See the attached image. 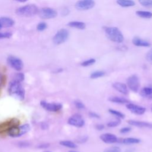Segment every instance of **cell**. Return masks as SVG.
<instances>
[{
  "instance_id": "obj_1",
  "label": "cell",
  "mask_w": 152,
  "mask_h": 152,
  "mask_svg": "<svg viewBox=\"0 0 152 152\" xmlns=\"http://www.w3.org/2000/svg\"><path fill=\"white\" fill-rule=\"evenodd\" d=\"M103 29L106 37L110 40L115 43H122L124 40V37L118 28L104 26L103 27Z\"/></svg>"
},
{
  "instance_id": "obj_2",
  "label": "cell",
  "mask_w": 152,
  "mask_h": 152,
  "mask_svg": "<svg viewBox=\"0 0 152 152\" xmlns=\"http://www.w3.org/2000/svg\"><path fill=\"white\" fill-rule=\"evenodd\" d=\"M9 93L11 96L20 100H23L25 97V90L21 82L12 80L9 86Z\"/></svg>"
},
{
  "instance_id": "obj_3",
  "label": "cell",
  "mask_w": 152,
  "mask_h": 152,
  "mask_svg": "<svg viewBox=\"0 0 152 152\" xmlns=\"http://www.w3.org/2000/svg\"><path fill=\"white\" fill-rule=\"evenodd\" d=\"M38 11V7L36 5L28 4L18 8L15 11V13L19 16L28 17L37 14Z\"/></svg>"
},
{
  "instance_id": "obj_4",
  "label": "cell",
  "mask_w": 152,
  "mask_h": 152,
  "mask_svg": "<svg viewBox=\"0 0 152 152\" xmlns=\"http://www.w3.org/2000/svg\"><path fill=\"white\" fill-rule=\"evenodd\" d=\"M30 130V125L28 124H24L19 126V125L12 127L7 131L9 136L12 137H18L27 133Z\"/></svg>"
},
{
  "instance_id": "obj_5",
  "label": "cell",
  "mask_w": 152,
  "mask_h": 152,
  "mask_svg": "<svg viewBox=\"0 0 152 152\" xmlns=\"http://www.w3.org/2000/svg\"><path fill=\"white\" fill-rule=\"evenodd\" d=\"M69 37V31L65 28H61L58 30L52 39L54 44L61 45L65 42Z\"/></svg>"
},
{
  "instance_id": "obj_6",
  "label": "cell",
  "mask_w": 152,
  "mask_h": 152,
  "mask_svg": "<svg viewBox=\"0 0 152 152\" xmlns=\"http://www.w3.org/2000/svg\"><path fill=\"white\" fill-rule=\"evenodd\" d=\"M37 14L42 19H50L55 18L57 15V11L51 8L45 7L39 10Z\"/></svg>"
},
{
  "instance_id": "obj_7",
  "label": "cell",
  "mask_w": 152,
  "mask_h": 152,
  "mask_svg": "<svg viewBox=\"0 0 152 152\" xmlns=\"http://www.w3.org/2000/svg\"><path fill=\"white\" fill-rule=\"evenodd\" d=\"M127 86L128 88L132 91L137 93L140 87V82L138 77L135 75H132L127 78Z\"/></svg>"
},
{
  "instance_id": "obj_8",
  "label": "cell",
  "mask_w": 152,
  "mask_h": 152,
  "mask_svg": "<svg viewBox=\"0 0 152 152\" xmlns=\"http://www.w3.org/2000/svg\"><path fill=\"white\" fill-rule=\"evenodd\" d=\"M95 5L94 0H78L75 4V7L80 11H86L93 8Z\"/></svg>"
},
{
  "instance_id": "obj_9",
  "label": "cell",
  "mask_w": 152,
  "mask_h": 152,
  "mask_svg": "<svg viewBox=\"0 0 152 152\" xmlns=\"http://www.w3.org/2000/svg\"><path fill=\"white\" fill-rule=\"evenodd\" d=\"M7 62L11 67L18 71H21L24 66L23 61L20 58L13 55H10L7 58Z\"/></svg>"
},
{
  "instance_id": "obj_10",
  "label": "cell",
  "mask_w": 152,
  "mask_h": 152,
  "mask_svg": "<svg viewBox=\"0 0 152 152\" xmlns=\"http://www.w3.org/2000/svg\"><path fill=\"white\" fill-rule=\"evenodd\" d=\"M40 105L45 110L53 112H58L62 108V105L61 103H49L45 100H42L40 102Z\"/></svg>"
},
{
  "instance_id": "obj_11",
  "label": "cell",
  "mask_w": 152,
  "mask_h": 152,
  "mask_svg": "<svg viewBox=\"0 0 152 152\" xmlns=\"http://www.w3.org/2000/svg\"><path fill=\"white\" fill-rule=\"evenodd\" d=\"M19 121L15 118H12L8 121L0 123V133L7 132L12 127L19 125Z\"/></svg>"
},
{
  "instance_id": "obj_12",
  "label": "cell",
  "mask_w": 152,
  "mask_h": 152,
  "mask_svg": "<svg viewBox=\"0 0 152 152\" xmlns=\"http://www.w3.org/2000/svg\"><path fill=\"white\" fill-rule=\"evenodd\" d=\"M68 124L70 125L81 128L85 124V121L82 116L79 114H75L71 116L68 120Z\"/></svg>"
},
{
  "instance_id": "obj_13",
  "label": "cell",
  "mask_w": 152,
  "mask_h": 152,
  "mask_svg": "<svg viewBox=\"0 0 152 152\" xmlns=\"http://www.w3.org/2000/svg\"><path fill=\"white\" fill-rule=\"evenodd\" d=\"M126 107L131 112L138 115H143L146 110V109L144 107L131 103H127Z\"/></svg>"
},
{
  "instance_id": "obj_14",
  "label": "cell",
  "mask_w": 152,
  "mask_h": 152,
  "mask_svg": "<svg viewBox=\"0 0 152 152\" xmlns=\"http://www.w3.org/2000/svg\"><path fill=\"white\" fill-rule=\"evenodd\" d=\"M100 139L104 142L107 144H113L118 141V137L111 133L103 134L100 136Z\"/></svg>"
},
{
  "instance_id": "obj_15",
  "label": "cell",
  "mask_w": 152,
  "mask_h": 152,
  "mask_svg": "<svg viewBox=\"0 0 152 152\" xmlns=\"http://www.w3.org/2000/svg\"><path fill=\"white\" fill-rule=\"evenodd\" d=\"M127 123L129 125L137 126V127H141V128H152V124L144 122V121H135V120H128L127 121Z\"/></svg>"
},
{
  "instance_id": "obj_16",
  "label": "cell",
  "mask_w": 152,
  "mask_h": 152,
  "mask_svg": "<svg viewBox=\"0 0 152 152\" xmlns=\"http://www.w3.org/2000/svg\"><path fill=\"white\" fill-rule=\"evenodd\" d=\"M113 87L119 91V93L123 94H128V90L127 88V86L123 83H120V82H116L112 84Z\"/></svg>"
},
{
  "instance_id": "obj_17",
  "label": "cell",
  "mask_w": 152,
  "mask_h": 152,
  "mask_svg": "<svg viewBox=\"0 0 152 152\" xmlns=\"http://www.w3.org/2000/svg\"><path fill=\"white\" fill-rule=\"evenodd\" d=\"M0 23L2 27H11L15 24V21L11 18L2 17L0 18Z\"/></svg>"
},
{
  "instance_id": "obj_18",
  "label": "cell",
  "mask_w": 152,
  "mask_h": 152,
  "mask_svg": "<svg viewBox=\"0 0 152 152\" xmlns=\"http://www.w3.org/2000/svg\"><path fill=\"white\" fill-rule=\"evenodd\" d=\"M132 42L135 46H141V47L150 46V43L138 37H134L132 39Z\"/></svg>"
},
{
  "instance_id": "obj_19",
  "label": "cell",
  "mask_w": 152,
  "mask_h": 152,
  "mask_svg": "<svg viewBox=\"0 0 152 152\" xmlns=\"http://www.w3.org/2000/svg\"><path fill=\"white\" fill-rule=\"evenodd\" d=\"M67 25L70 27H73V28H75L80 30H84L86 27V24L84 23L81 21H71V22H69Z\"/></svg>"
},
{
  "instance_id": "obj_20",
  "label": "cell",
  "mask_w": 152,
  "mask_h": 152,
  "mask_svg": "<svg viewBox=\"0 0 152 152\" xmlns=\"http://www.w3.org/2000/svg\"><path fill=\"white\" fill-rule=\"evenodd\" d=\"M140 95L143 97L152 99V87H145L140 91Z\"/></svg>"
},
{
  "instance_id": "obj_21",
  "label": "cell",
  "mask_w": 152,
  "mask_h": 152,
  "mask_svg": "<svg viewBox=\"0 0 152 152\" xmlns=\"http://www.w3.org/2000/svg\"><path fill=\"white\" fill-rule=\"evenodd\" d=\"M108 100L110 101V102L120 103V104L129 103V101L128 100H127L126 99L124 98V97H118V96H112V97H110L108 99Z\"/></svg>"
},
{
  "instance_id": "obj_22",
  "label": "cell",
  "mask_w": 152,
  "mask_h": 152,
  "mask_svg": "<svg viewBox=\"0 0 152 152\" xmlns=\"http://www.w3.org/2000/svg\"><path fill=\"white\" fill-rule=\"evenodd\" d=\"M116 3L122 7H130L135 5L133 0H116Z\"/></svg>"
},
{
  "instance_id": "obj_23",
  "label": "cell",
  "mask_w": 152,
  "mask_h": 152,
  "mask_svg": "<svg viewBox=\"0 0 152 152\" xmlns=\"http://www.w3.org/2000/svg\"><path fill=\"white\" fill-rule=\"evenodd\" d=\"M136 14L137 16L142 18H152V12L147 11H137Z\"/></svg>"
},
{
  "instance_id": "obj_24",
  "label": "cell",
  "mask_w": 152,
  "mask_h": 152,
  "mask_svg": "<svg viewBox=\"0 0 152 152\" xmlns=\"http://www.w3.org/2000/svg\"><path fill=\"white\" fill-rule=\"evenodd\" d=\"M59 144L62 146H65L66 147L70 148H75L77 147V145H76V144H75L74 142L71 141L63 140L60 141Z\"/></svg>"
},
{
  "instance_id": "obj_25",
  "label": "cell",
  "mask_w": 152,
  "mask_h": 152,
  "mask_svg": "<svg viewBox=\"0 0 152 152\" xmlns=\"http://www.w3.org/2000/svg\"><path fill=\"white\" fill-rule=\"evenodd\" d=\"M141 140L136 138H126L122 140V142L125 144H138L140 142Z\"/></svg>"
},
{
  "instance_id": "obj_26",
  "label": "cell",
  "mask_w": 152,
  "mask_h": 152,
  "mask_svg": "<svg viewBox=\"0 0 152 152\" xmlns=\"http://www.w3.org/2000/svg\"><path fill=\"white\" fill-rule=\"evenodd\" d=\"M104 74H105V72L103 71H96L92 72L90 74V77L91 79H96V78L103 77V75H104Z\"/></svg>"
},
{
  "instance_id": "obj_27",
  "label": "cell",
  "mask_w": 152,
  "mask_h": 152,
  "mask_svg": "<svg viewBox=\"0 0 152 152\" xmlns=\"http://www.w3.org/2000/svg\"><path fill=\"white\" fill-rule=\"evenodd\" d=\"M109 112L116 116H117L118 118H122V119H124L125 118V115L124 113H122V112L118 111V110H114V109H109L108 110Z\"/></svg>"
},
{
  "instance_id": "obj_28",
  "label": "cell",
  "mask_w": 152,
  "mask_h": 152,
  "mask_svg": "<svg viewBox=\"0 0 152 152\" xmlns=\"http://www.w3.org/2000/svg\"><path fill=\"white\" fill-rule=\"evenodd\" d=\"M121 123V121L120 119H115L114 121H110L107 124V126L108 127H116V126H118V125H119Z\"/></svg>"
},
{
  "instance_id": "obj_29",
  "label": "cell",
  "mask_w": 152,
  "mask_h": 152,
  "mask_svg": "<svg viewBox=\"0 0 152 152\" xmlns=\"http://www.w3.org/2000/svg\"><path fill=\"white\" fill-rule=\"evenodd\" d=\"M96 62V59L94 58H91L87 60H86L81 63V65L82 66H88L94 64Z\"/></svg>"
},
{
  "instance_id": "obj_30",
  "label": "cell",
  "mask_w": 152,
  "mask_h": 152,
  "mask_svg": "<svg viewBox=\"0 0 152 152\" xmlns=\"http://www.w3.org/2000/svg\"><path fill=\"white\" fill-rule=\"evenodd\" d=\"M139 3L145 7H152V0H138Z\"/></svg>"
},
{
  "instance_id": "obj_31",
  "label": "cell",
  "mask_w": 152,
  "mask_h": 152,
  "mask_svg": "<svg viewBox=\"0 0 152 152\" xmlns=\"http://www.w3.org/2000/svg\"><path fill=\"white\" fill-rule=\"evenodd\" d=\"M103 152H121V150L119 147L113 146L105 149Z\"/></svg>"
},
{
  "instance_id": "obj_32",
  "label": "cell",
  "mask_w": 152,
  "mask_h": 152,
  "mask_svg": "<svg viewBox=\"0 0 152 152\" xmlns=\"http://www.w3.org/2000/svg\"><path fill=\"white\" fill-rule=\"evenodd\" d=\"M48 27V25L45 22H40L37 25V27H36V28L38 31H43L45 30Z\"/></svg>"
},
{
  "instance_id": "obj_33",
  "label": "cell",
  "mask_w": 152,
  "mask_h": 152,
  "mask_svg": "<svg viewBox=\"0 0 152 152\" xmlns=\"http://www.w3.org/2000/svg\"><path fill=\"white\" fill-rule=\"evenodd\" d=\"M24 75L23 73H17L15 75L13 80L18 81V82H21L24 80Z\"/></svg>"
},
{
  "instance_id": "obj_34",
  "label": "cell",
  "mask_w": 152,
  "mask_h": 152,
  "mask_svg": "<svg viewBox=\"0 0 152 152\" xmlns=\"http://www.w3.org/2000/svg\"><path fill=\"white\" fill-rule=\"evenodd\" d=\"M74 103L75 107L79 109H83L85 108L84 104L80 100H75V101H74Z\"/></svg>"
},
{
  "instance_id": "obj_35",
  "label": "cell",
  "mask_w": 152,
  "mask_h": 152,
  "mask_svg": "<svg viewBox=\"0 0 152 152\" xmlns=\"http://www.w3.org/2000/svg\"><path fill=\"white\" fill-rule=\"evenodd\" d=\"M12 36V33L10 32L0 33V39H9Z\"/></svg>"
},
{
  "instance_id": "obj_36",
  "label": "cell",
  "mask_w": 152,
  "mask_h": 152,
  "mask_svg": "<svg viewBox=\"0 0 152 152\" xmlns=\"http://www.w3.org/2000/svg\"><path fill=\"white\" fill-rule=\"evenodd\" d=\"M145 58L149 63L152 64V48H151L150 50H148V52L147 53Z\"/></svg>"
},
{
  "instance_id": "obj_37",
  "label": "cell",
  "mask_w": 152,
  "mask_h": 152,
  "mask_svg": "<svg viewBox=\"0 0 152 152\" xmlns=\"http://www.w3.org/2000/svg\"><path fill=\"white\" fill-rule=\"evenodd\" d=\"M88 115H89V116L91 117V118H100V115H98L97 113H96V112H91V111H90V112H89V113H88Z\"/></svg>"
},
{
  "instance_id": "obj_38",
  "label": "cell",
  "mask_w": 152,
  "mask_h": 152,
  "mask_svg": "<svg viewBox=\"0 0 152 152\" xmlns=\"http://www.w3.org/2000/svg\"><path fill=\"white\" fill-rule=\"evenodd\" d=\"M130 127H124L120 129V132L122 134H125L127 132H129L131 131Z\"/></svg>"
},
{
  "instance_id": "obj_39",
  "label": "cell",
  "mask_w": 152,
  "mask_h": 152,
  "mask_svg": "<svg viewBox=\"0 0 152 152\" xmlns=\"http://www.w3.org/2000/svg\"><path fill=\"white\" fill-rule=\"evenodd\" d=\"M88 140V137L87 136H84V137H82L80 138H78V140L77 141L78 142H80V143H83V142H85L87 141Z\"/></svg>"
},
{
  "instance_id": "obj_40",
  "label": "cell",
  "mask_w": 152,
  "mask_h": 152,
  "mask_svg": "<svg viewBox=\"0 0 152 152\" xmlns=\"http://www.w3.org/2000/svg\"><path fill=\"white\" fill-rule=\"evenodd\" d=\"M95 128H96V129H97L99 131H101V130L104 129V126L103 125H102V124H98V125H96L95 126Z\"/></svg>"
},
{
  "instance_id": "obj_41",
  "label": "cell",
  "mask_w": 152,
  "mask_h": 152,
  "mask_svg": "<svg viewBox=\"0 0 152 152\" xmlns=\"http://www.w3.org/2000/svg\"><path fill=\"white\" fill-rule=\"evenodd\" d=\"M118 49L120 50H126L127 49V47L125 46H122L120 48H118Z\"/></svg>"
},
{
  "instance_id": "obj_42",
  "label": "cell",
  "mask_w": 152,
  "mask_h": 152,
  "mask_svg": "<svg viewBox=\"0 0 152 152\" xmlns=\"http://www.w3.org/2000/svg\"><path fill=\"white\" fill-rule=\"evenodd\" d=\"M3 80H4V77H3V76L0 74V84H1V83H2Z\"/></svg>"
},
{
  "instance_id": "obj_43",
  "label": "cell",
  "mask_w": 152,
  "mask_h": 152,
  "mask_svg": "<svg viewBox=\"0 0 152 152\" xmlns=\"http://www.w3.org/2000/svg\"><path fill=\"white\" fill-rule=\"evenodd\" d=\"M14 1H17V2H25L27 1L28 0H14Z\"/></svg>"
},
{
  "instance_id": "obj_44",
  "label": "cell",
  "mask_w": 152,
  "mask_h": 152,
  "mask_svg": "<svg viewBox=\"0 0 152 152\" xmlns=\"http://www.w3.org/2000/svg\"><path fill=\"white\" fill-rule=\"evenodd\" d=\"M2 27V26H1V23H0V29H1Z\"/></svg>"
},
{
  "instance_id": "obj_45",
  "label": "cell",
  "mask_w": 152,
  "mask_h": 152,
  "mask_svg": "<svg viewBox=\"0 0 152 152\" xmlns=\"http://www.w3.org/2000/svg\"><path fill=\"white\" fill-rule=\"evenodd\" d=\"M69 152H77V151H70Z\"/></svg>"
},
{
  "instance_id": "obj_46",
  "label": "cell",
  "mask_w": 152,
  "mask_h": 152,
  "mask_svg": "<svg viewBox=\"0 0 152 152\" xmlns=\"http://www.w3.org/2000/svg\"><path fill=\"white\" fill-rule=\"evenodd\" d=\"M44 152H50V151H44Z\"/></svg>"
},
{
  "instance_id": "obj_47",
  "label": "cell",
  "mask_w": 152,
  "mask_h": 152,
  "mask_svg": "<svg viewBox=\"0 0 152 152\" xmlns=\"http://www.w3.org/2000/svg\"><path fill=\"white\" fill-rule=\"evenodd\" d=\"M151 110H152V108H151Z\"/></svg>"
}]
</instances>
